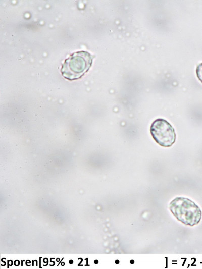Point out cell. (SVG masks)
Listing matches in <instances>:
<instances>
[{
  "mask_svg": "<svg viewBox=\"0 0 202 269\" xmlns=\"http://www.w3.org/2000/svg\"><path fill=\"white\" fill-rule=\"evenodd\" d=\"M94 56L86 51L71 54L62 64L61 72L67 79L72 80L82 77L91 67Z\"/></svg>",
  "mask_w": 202,
  "mask_h": 269,
  "instance_id": "obj_1",
  "label": "cell"
},
{
  "mask_svg": "<svg viewBox=\"0 0 202 269\" xmlns=\"http://www.w3.org/2000/svg\"><path fill=\"white\" fill-rule=\"evenodd\" d=\"M169 208L178 221L186 225H197L201 218L202 212L200 208L187 198H175L170 202Z\"/></svg>",
  "mask_w": 202,
  "mask_h": 269,
  "instance_id": "obj_2",
  "label": "cell"
},
{
  "mask_svg": "<svg viewBox=\"0 0 202 269\" xmlns=\"http://www.w3.org/2000/svg\"><path fill=\"white\" fill-rule=\"evenodd\" d=\"M150 132L156 142L162 147H170L176 141L174 128L164 119L158 118L154 121L150 127Z\"/></svg>",
  "mask_w": 202,
  "mask_h": 269,
  "instance_id": "obj_3",
  "label": "cell"
},
{
  "mask_svg": "<svg viewBox=\"0 0 202 269\" xmlns=\"http://www.w3.org/2000/svg\"><path fill=\"white\" fill-rule=\"evenodd\" d=\"M196 73L198 79L202 83V63L197 65L196 69Z\"/></svg>",
  "mask_w": 202,
  "mask_h": 269,
  "instance_id": "obj_4",
  "label": "cell"
},
{
  "mask_svg": "<svg viewBox=\"0 0 202 269\" xmlns=\"http://www.w3.org/2000/svg\"><path fill=\"white\" fill-rule=\"evenodd\" d=\"M69 262L70 264H73V261L72 260H69Z\"/></svg>",
  "mask_w": 202,
  "mask_h": 269,
  "instance_id": "obj_5",
  "label": "cell"
},
{
  "mask_svg": "<svg viewBox=\"0 0 202 269\" xmlns=\"http://www.w3.org/2000/svg\"><path fill=\"white\" fill-rule=\"evenodd\" d=\"M98 263V261L97 260H95L94 261V263L97 264Z\"/></svg>",
  "mask_w": 202,
  "mask_h": 269,
  "instance_id": "obj_6",
  "label": "cell"
}]
</instances>
